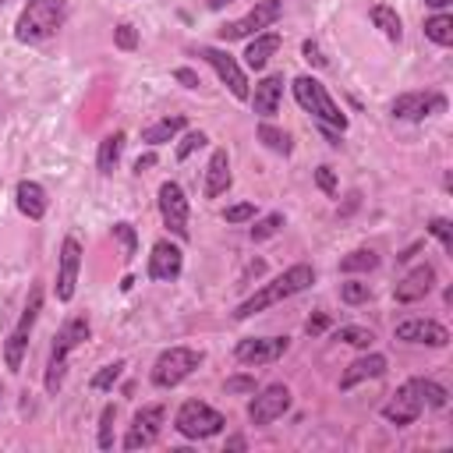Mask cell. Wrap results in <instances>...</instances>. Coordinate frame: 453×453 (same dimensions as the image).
<instances>
[{
  "instance_id": "cell-35",
  "label": "cell",
  "mask_w": 453,
  "mask_h": 453,
  "mask_svg": "<svg viewBox=\"0 0 453 453\" xmlns=\"http://www.w3.org/2000/svg\"><path fill=\"white\" fill-rule=\"evenodd\" d=\"M113 421H117V407L106 403L99 411V432H96V446L99 449H113Z\"/></svg>"
},
{
  "instance_id": "cell-48",
  "label": "cell",
  "mask_w": 453,
  "mask_h": 453,
  "mask_svg": "<svg viewBox=\"0 0 453 453\" xmlns=\"http://www.w3.org/2000/svg\"><path fill=\"white\" fill-rule=\"evenodd\" d=\"M244 446H248L244 435H230V439H226V449H244Z\"/></svg>"
},
{
  "instance_id": "cell-46",
  "label": "cell",
  "mask_w": 453,
  "mask_h": 453,
  "mask_svg": "<svg viewBox=\"0 0 453 453\" xmlns=\"http://www.w3.org/2000/svg\"><path fill=\"white\" fill-rule=\"evenodd\" d=\"M173 81H180L184 88H198V85H202V78H198L191 67H173Z\"/></svg>"
},
{
  "instance_id": "cell-16",
  "label": "cell",
  "mask_w": 453,
  "mask_h": 453,
  "mask_svg": "<svg viewBox=\"0 0 453 453\" xmlns=\"http://www.w3.org/2000/svg\"><path fill=\"white\" fill-rule=\"evenodd\" d=\"M180 273H184V251H180V244H173L170 237H159L152 244V251H149L145 276L152 283H173V280H180Z\"/></svg>"
},
{
  "instance_id": "cell-25",
  "label": "cell",
  "mask_w": 453,
  "mask_h": 453,
  "mask_svg": "<svg viewBox=\"0 0 453 453\" xmlns=\"http://www.w3.org/2000/svg\"><path fill=\"white\" fill-rule=\"evenodd\" d=\"M184 127H188V117H184V113H170V117H159V120L145 124V127H142V142L156 149V145L173 142V138H177Z\"/></svg>"
},
{
  "instance_id": "cell-4",
  "label": "cell",
  "mask_w": 453,
  "mask_h": 453,
  "mask_svg": "<svg viewBox=\"0 0 453 453\" xmlns=\"http://www.w3.org/2000/svg\"><path fill=\"white\" fill-rule=\"evenodd\" d=\"M290 88H294V99H297V106L308 113V117H315L319 120V127H333V131H347V113L340 110V103L329 96V88L315 78V74H297L294 81H290Z\"/></svg>"
},
{
  "instance_id": "cell-51",
  "label": "cell",
  "mask_w": 453,
  "mask_h": 453,
  "mask_svg": "<svg viewBox=\"0 0 453 453\" xmlns=\"http://www.w3.org/2000/svg\"><path fill=\"white\" fill-rule=\"evenodd\" d=\"M0 396H4V382H0Z\"/></svg>"
},
{
  "instance_id": "cell-11",
  "label": "cell",
  "mask_w": 453,
  "mask_h": 453,
  "mask_svg": "<svg viewBox=\"0 0 453 453\" xmlns=\"http://www.w3.org/2000/svg\"><path fill=\"white\" fill-rule=\"evenodd\" d=\"M290 403H294L290 386L287 382H269V386H262V389L251 393V400H248V421L255 428H265L276 418H283L290 411Z\"/></svg>"
},
{
  "instance_id": "cell-34",
  "label": "cell",
  "mask_w": 453,
  "mask_h": 453,
  "mask_svg": "<svg viewBox=\"0 0 453 453\" xmlns=\"http://www.w3.org/2000/svg\"><path fill=\"white\" fill-rule=\"evenodd\" d=\"M124 368H127V365H124V361L117 357V361H110V365H103V368H99V372H96V375L88 379V386H92L96 393H103V389H110V386H113V382H117V379L124 375Z\"/></svg>"
},
{
  "instance_id": "cell-45",
  "label": "cell",
  "mask_w": 453,
  "mask_h": 453,
  "mask_svg": "<svg viewBox=\"0 0 453 453\" xmlns=\"http://www.w3.org/2000/svg\"><path fill=\"white\" fill-rule=\"evenodd\" d=\"M326 329H329V315H326V311H315V315L304 319V333H308V336H322Z\"/></svg>"
},
{
  "instance_id": "cell-40",
  "label": "cell",
  "mask_w": 453,
  "mask_h": 453,
  "mask_svg": "<svg viewBox=\"0 0 453 453\" xmlns=\"http://www.w3.org/2000/svg\"><path fill=\"white\" fill-rule=\"evenodd\" d=\"M258 216V205L255 202H237V205H226L223 209V219L226 223H251Z\"/></svg>"
},
{
  "instance_id": "cell-19",
  "label": "cell",
  "mask_w": 453,
  "mask_h": 453,
  "mask_svg": "<svg viewBox=\"0 0 453 453\" xmlns=\"http://www.w3.org/2000/svg\"><path fill=\"white\" fill-rule=\"evenodd\" d=\"M432 290H435V265L421 262L393 283V301L396 304H414V301H425Z\"/></svg>"
},
{
  "instance_id": "cell-22",
  "label": "cell",
  "mask_w": 453,
  "mask_h": 453,
  "mask_svg": "<svg viewBox=\"0 0 453 453\" xmlns=\"http://www.w3.org/2000/svg\"><path fill=\"white\" fill-rule=\"evenodd\" d=\"M280 99H283V74H280V71L258 78V81H255V92L248 96L255 117H262V120H269V117L280 110Z\"/></svg>"
},
{
  "instance_id": "cell-52",
  "label": "cell",
  "mask_w": 453,
  "mask_h": 453,
  "mask_svg": "<svg viewBox=\"0 0 453 453\" xmlns=\"http://www.w3.org/2000/svg\"><path fill=\"white\" fill-rule=\"evenodd\" d=\"M0 4H7V0H0Z\"/></svg>"
},
{
  "instance_id": "cell-17",
  "label": "cell",
  "mask_w": 453,
  "mask_h": 453,
  "mask_svg": "<svg viewBox=\"0 0 453 453\" xmlns=\"http://www.w3.org/2000/svg\"><path fill=\"white\" fill-rule=\"evenodd\" d=\"M78 273H81V241L67 234V237L60 241V255H57V283H53V294H57L60 304H67V301L74 297Z\"/></svg>"
},
{
  "instance_id": "cell-30",
  "label": "cell",
  "mask_w": 453,
  "mask_h": 453,
  "mask_svg": "<svg viewBox=\"0 0 453 453\" xmlns=\"http://www.w3.org/2000/svg\"><path fill=\"white\" fill-rule=\"evenodd\" d=\"M340 273H372V269H379V251L375 248H354L350 255H343L340 258V265H336Z\"/></svg>"
},
{
  "instance_id": "cell-50",
  "label": "cell",
  "mask_w": 453,
  "mask_h": 453,
  "mask_svg": "<svg viewBox=\"0 0 453 453\" xmlns=\"http://www.w3.org/2000/svg\"><path fill=\"white\" fill-rule=\"evenodd\" d=\"M425 4H428V7H435V11H446L453 0H425Z\"/></svg>"
},
{
  "instance_id": "cell-32",
  "label": "cell",
  "mask_w": 453,
  "mask_h": 453,
  "mask_svg": "<svg viewBox=\"0 0 453 453\" xmlns=\"http://www.w3.org/2000/svg\"><path fill=\"white\" fill-rule=\"evenodd\" d=\"M333 340L350 343V347H357V350H368V347L375 343V333L365 329V326H340V329H333Z\"/></svg>"
},
{
  "instance_id": "cell-42",
  "label": "cell",
  "mask_w": 453,
  "mask_h": 453,
  "mask_svg": "<svg viewBox=\"0 0 453 453\" xmlns=\"http://www.w3.org/2000/svg\"><path fill=\"white\" fill-rule=\"evenodd\" d=\"M223 389H226V393H248V396H251V393L258 389V382H255V375H230V379L223 382Z\"/></svg>"
},
{
  "instance_id": "cell-38",
  "label": "cell",
  "mask_w": 453,
  "mask_h": 453,
  "mask_svg": "<svg viewBox=\"0 0 453 453\" xmlns=\"http://www.w3.org/2000/svg\"><path fill=\"white\" fill-rule=\"evenodd\" d=\"M113 46L124 50V53H134V50H138V28H134L131 21H120V25L113 28Z\"/></svg>"
},
{
  "instance_id": "cell-27",
  "label": "cell",
  "mask_w": 453,
  "mask_h": 453,
  "mask_svg": "<svg viewBox=\"0 0 453 453\" xmlns=\"http://www.w3.org/2000/svg\"><path fill=\"white\" fill-rule=\"evenodd\" d=\"M368 18H372V25H375L389 42H400V39H403V21H400L396 7H389V4H375V7L368 11Z\"/></svg>"
},
{
  "instance_id": "cell-26",
  "label": "cell",
  "mask_w": 453,
  "mask_h": 453,
  "mask_svg": "<svg viewBox=\"0 0 453 453\" xmlns=\"http://www.w3.org/2000/svg\"><path fill=\"white\" fill-rule=\"evenodd\" d=\"M120 152H124V131H110L96 149V170L103 177H110L117 170V163H120Z\"/></svg>"
},
{
  "instance_id": "cell-12",
  "label": "cell",
  "mask_w": 453,
  "mask_h": 453,
  "mask_svg": "<svg viewBox=\"0 0 453 453\" xmlns=\"http://www.w3.org/2000/svg\"><path fill=\"white\" fill-rule=\"evenodd\" d=\"M156 205H159V219L163 226L177 237V241H188L191 237V226H188V195L177 180H163L159 191H156Z\"/></svg>"
},
{
  "instance_id": "cell-20",
  "label": "cell",
  "mask_w": 453,
  "mask_h": 453,
  "mask_svg": "<svg viewBox=\"0 0 453 453\" xmlns=\"http://www.w3.org/2000/svg\"><path fill=\"white\" fill-rule=\"evenodd\" d=\"M386 368H389V361H386V354H379V350H365L361 357H354L350 365H347V372L340 375V389L347 393V389H354L357 382H365V379H382L386 375Z\"/></svg>"
},
{
  "instance_id": "cell-28",
  "label": "cell",
  "mask_w": 453,
  "mask_h": 453,
  "mask_svg": "<svg viewBox=\"0 0 453 453\" xmlns=\"http://www.w3.org/2000/svg\"><path fill=\"white\" fill-rule=\"evenodd\" d=\"M255 138H258L269 152H276V156H290V152H294V134L283 131V127H276V124H269V120H262V124L255 127Z\"/></svg>"
},
{
  "instance_id": "cell-47",
  "label": "cell",
  "mask_w": 453,
  "mask_h": 453,
  "mask_svg": "<svg viewBox=\"0 0 453 453\" xmlns=\"http://www.w3.org/2000/svg\"><path fill=\"white\" fill-rule=\"evenodd\" d=\"M152 166H156V152H145V156L134 159V173H138V177H142L145 170H152Z\"/></svg>"
},
{
  "instance_id": "cell-6",
  "label": "cell",
  "mask_w": 453,
  "mask_h": 453,
  "mask_svg": "<svg viewBox=\"0 0 453 453\" xmlns=\"http://www.w3.org/2000/svg\"><path fill=\"white\" fill-rule=\"evenodd\" d=\"M39 311H42V283H32V287H28V297H25V308H21L14 329H11L7 340H4V365H7L11 372H21V361H25V350H28V336H32V329H35Z\"/></svg>"
},
{
  "instance_id": "cell-8",
  "label": "cell",
  "mask_w": 453,
  "mask_h": 453,
  "mask_svg": "<svg viewBox=\"0 0 453 453\" xmlns=\"http://www.w3.org/2000/svg\"><path fill=\"white\" fill-rule=\"evenodd\" d=\"M191 53H195L198 60H205V64L216 71V78L230 88V96H234L237 103H248L251 88H248V74H244V67L237 64V57H230V53L219 50V46H205V42L191 46Z\"/></svg>"
},
{
  "instance_id": "cell-33",
  "label": "cell",
  "mask_w": 453,
  "mask_h": 453,
  "mask_svg": "<svg viewBox=\"0 0 453 453\" xmlns=\"http://www.w3.org/2000/svg\"><path fill=\"white\" fill-rule=\"evenodd\" d=\"M113 241H120V248H124V262H134V255H138V230L131 226V223H113Z\"/></svg>"
},
{
  "instance_id": "cell-14",
  "label": "cell",
  "mask_w": 453,
  "mask_h": 453,
  "mask_svg": "<svg viewBox=\"0 0 453 453\" xmlns=\"http://www.w3.org/2000/svg\"><path fill=\"white\" fill-rule=\"evenodd\" d=\"M442 110H446V96L435 92V88H414V92H400V96L389 99V117L411 120V124H418L425 117H435Z\"/></svg>"
},
{
  "instance_id": "cell-1",
  "label": "cell",
  "mask_w": 453,
  "mask_h": 453,
  "mask_svg": "<svg viewBox=\"0 0 453 453\" xmlns=\"http://www.w3.org/2000/svg\"><path fill=\"white\" fill-rule=\"evenodd\" d=\"M315 276H319V273H315L311 262H294V265H287L280 276H273L265 287H258L251 297H244L230 315H234L237 322H244V319H251V315H258V311H265V308H273V304H280V301H287V297L308 290V287L315 283Z\"/></svg>"
},
{
  "instance_id": "cell-36",
  "label": "cell",
  "mask_w": 453,
  "mask_h": 453,
  "mask_svg": "<svg viewBox=\"0 0 453 453\" xmlns=\"http://www.w3.org/2000/svg\"><path fill=\"white\" fill-rule=\"evenodd\" d=\"M425 230H428V234H432V237L442 244V251H446V255L453 251V223H449L446 216H432Z\"/></svg>"
},
{
  "instance_id": "cell-39",
  "label": "cell",
  "mask_w": 453,
  "mask_h": 453,
  "mask_svg": "<svg viewBox=\"0 0 453 453\" xmlns=\"http://www.w3.org/2000/svg\"><path fill=\"white\" fill-rule=\"evenodd\" d=\"M421 393H425V403H428V407H435V411H442V407L449 403L446 386H439L435 379H425V375H421Z\"/></svg>"
},
{
  "instance_id": "cell-43",
  "label": "cell",
  "mask_w": 453,
  "mask_h": 453,
  "mask_svg": "<svg viewBox=\"0 0 453 453\" xmlns=\"http://www.w3.org/2000/svg\"><path fill=\"white\" fill-rule=\"evenodd\" d=\"M301 57H304L311 67H326V64H329V57H322V50H319L315 39H304V42H301Z\"/></svg>"
},
{
  "instance_id": "cell-18",
  "label": "cell",
  "mask_w": 453,
  "mask_h": 453,
  "mask_svg": "<svg viewBox=\"0 0 453 453\" xmlns=\"http://www.w3.org/2000/svg\"><path fill=\"white\" fill-rule=\"evenodd\" d=\"M393 340L400 343H418V347H449V329L435 319H403L393 326Z\"/></svg>"
},
{
  "instance_id": "cell-29",
  "label": "cell",
  "mask_w": 453,
  "mask_h": 453,
  "mask_svg": "<svg viewBox=\"0 0 453 453\" xmlns=\"http://www.w3.org/2000/svg\"><path fill=\"white\" fill-rule=\"evenodd\" d=\"M421 32H425V39L435 42V46H453V14H449V11H435L432 18H425Z\"/></svg>"
},
{
  "instance_id": "cell-31",
  "label": "cell",
  "mask_w": 453,
  "mask_h": 453,
  "mask_svg": "<svg viewBox=\"0 0 453 453\" xmlns=\"http://www.w3.org/2000/svg\"><path fill=\"white\" fill-rule=\"evenodd\" d=\"M283 226H287V216H283V212H265V216L251 219L248 237H251V241H269V237H276Z\"/></svg>"
},
{
  "instance_id": "cell-7",
  "label": "cell",
  "mask_w": 453,
  "mask_h": 453,
  "mask_svg": "<svg viewBox=\"0 0 453 453\" xmlns=\"http://www.w3.org/2000/svg\"><path fill=\"white\" fill-rule=\"evenodd\" d=\"M173 428L184 435V439H212L226 428V414L209 407L205 400H184L173 414Z\"/></svg>"
},
{
  "instance_id": "cell-2",
  "label": "cell",
  "mask_w": 453,
  "mask_h": 453,
  "mask_svg": "<svg viewBox=\"0 0 453 453\" xmlns=\"http://www.w3.org/2000/svg\"><path fill=\"white\" fill-rule=\"evenodd\" d=\"M88 336H92L88 315H71V319H64V326L53 333V347H50L46 372H42V386H46L50 396L60 393V386H64V379H67V361H71V354H74Z\"/></svg>"
},
{
  "instance_id": "cell-13",
  "label": "cell",
  "mask_w": 453,
  "mask_h": 453,
  "mask_svg": "<svg viewBox=\"0 0 453 453\" xmlns=\"http://www.w3.org/2000/svg\"><path fill=\"white\" fill-rule=\"evenodd\" d=\"M163 425H166V403H145L134 411L120 446L124 449H145V446H156L159 435H163Z\"/></svg>"
},
{
  "instance_id": "cell-44",
  "label": "cell",
  "mask_w": 453,
  "mask_h": 453,
  "mask_svg": "<svg viewBox=\"0 0 453 453\" xmlns=\"http://www.w3.org/2000/svg\"><path fill=\"white\" fill-rule=\"evenodd\" d=\"M315 184H319L326 195H336V173H333V166L322 163V166L315 170Z\"/></svg>"
},
{
  "instance_id": "cell-15",
  "label": "cell",
  "mask_w": 453,
  "mask_h": 453,
  "mask_svg": "<svg viewBox=\"0 0 453 453\" xmlns=\"http://www.w3.org/2000/svg\"><path fill=\"white\" fill-rule=\"evenodd\" d=\"M287 350H290V336H244L237 340L234 357L248 368H262V365L280 361Z\"/></svg>"
},
{
  "instance_id": "cell-9",
  "label": "cell",
  "mask_w": 453,
  "mask_h": 453,
  "mask_svg": "<svg viewBox=\"0 0 453 453\" xmlns=\"http://www.w3.org/2000/svg\"><path fill=\"white\" fill-rule=\"evenodd\" d=\"M283 18V0H258L244 18H234V21H226V25H219L216 28V35L223 39V42H234V39H251V35H258V32H265V28H273L276 21Z\"/></svg>"
},
{
  "instance_id": "cell-23",
  "label": "cell",
  "mask_w": 453,
  "mask_h": 453,
  "mask_svg": "<svg viewBox=\"0 0 453 453\" xmlns=\"http://www.w3.org/2000/svg\"><path fill=\"white\" fill-rule=\"evenodd\" d=\"M234 184V173H230V156L226 149H212L209 163H205V180H202V195L205 198H219L226 195Z\"/></svg>"
},
{
  "instance_id": "cell-21",
  "label": "cell",
  "mask_w": 453,
  "mask_h": 453,
  "mask_svg": "<svg viewBox=\"0 0 453 453\" xmlns=\"http://www.w3.org/2000/svg\"><path fill=\"white\" fill-rule=\"evenodd\" d=\"M14 205H18V212H21L25 219L39 223V219L46 216V209H50V195H46V188H42L39 180L21 177V180L14 184Z\"/></svg>"
},
{
  "instance_id": "cell-24",
  "label": "cell",
  "mask_w": 453,
  "mask_h": 453,
  "mask_svg": "<svg viewBox=\"0 0 453 453\" xmlns=\"http://www.w3.org/2000/svg\"><path fill=\"white\" fill-rule=\"evenodd\" d=\"M280 46H283V39H280L276 32H258V35H251V42H248V50H244V67H248V71H262V67L276 57Z\"/></svg>"
},
{
  "instance_id": "cell-5",
  "label": "cell",
  "mask_w": 453,
  "mask_h": 453,
  "mask_svg": "<svg viewBox=\"0 0 453 453\" xmlns=\"http://www.w3.org/2000/svg\"><path fill=\"white\" fill-rule=\"evenodd\" d=\"M202 361H205V350H198V347H188V343L166 347V350H159V357L152 361L149 382H152L156 389H173V386H180L188 375H195Z\"/></svg>"
},
{
  "instance_id": "cell-10",
  "label": "cell",
  "mask_w": 453,
  "mask_h": 453,
  "mask_svg": "<svg viewBox=\"0 0 453 453\" xmlns=\"http://www.w3.org/2000/svg\"><path fill=\"white\" fill-rule=\"evenodd\" d=\"M421 411H425L421 375H414V379L400 382V386L389 393V400L382 403V418H386L389 425H396V428H407V425H414V421L421 418Z\"/></svg>"
},
{
  "instance_id": "cell-49",
  "label": "cell",
  "mask_w": 453,
  "mask_h": 453,
  "mask_svg": "<svg viewBox=\"0 0 453 453\" xmlns=\"http://www.w3.org/2000/svg\"><path fill=\"white\" fill-rule=\"evenodd\" d=\"M209 4V11H223V7H230L234 0H205Z\"/></svg>"
},
{
  "instance_id": "cell-3",
  "label": "cell",
  "mask_w": 453,
  "mask_h": 453,
  "mask_svg": "<svg viewBox=\"0 0 453 453\" xmlns=\"http://www.w3.org/2000/svg\"><path fill=\"white\" fill-rule=\"evenodd\" d=\"M67 21V0H25L18 21H14V39L21 46H39L53 39Z\"/></svg>"
},
{
  "instance_id": "cell-41",
  "label": "cell",
  "mask_w": 453,
  "mask_h": 453,
  "mask_svg": "<svg viewBox=\"0 0 453 453\" xmlns=\"http://www.w3.org/2000/svg\"><path fill=\"white\" fill-rule=\"evenodd\" d=\"M202 145H209V134L205 131H188L184 138H180V145H177V159H188L195 149H202Z\"/></svg>"
},
{
  "instance_id": "cell-37",
  "label": "cell",
  "mask_w": 453,
  "mask_h": 453,
  "mask_svg": "<svg viewBox=\"0 0 453 453\" xmlns=\"http://www.w3.org/2000/svg\"><path fill=\"white\" fill-rule=\"evenodd\" d=\"M368 297H372V287H368V283H361V280L340 283V301H343V304H365Z\"/></svg>"
}]
</instances>
